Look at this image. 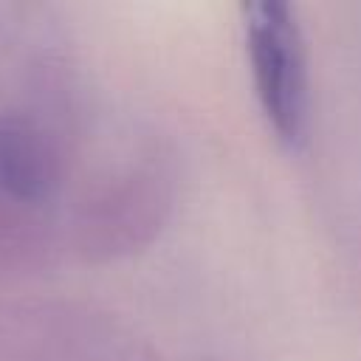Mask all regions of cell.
Wrapping results in <instances>:
<instances>
[{
	"label": "cell",
	"instance_id": "cell-1",
	"mask_svg": "<svg viewBox=\"0 0 361 361\" xmlns=\"http://www.w3.org/2000/svg\"><path fill=\"white\" fill-rule=\"evenodd\" d=\"M245 37L259 104L285 141H296L305 124V56L293 14L279 0L245 6Z\"/></svg>",
	"mask_w": 361,
	"mask_h": 361
},
{
	"label": "cell",
	"instance_id": "cell-2",
	"mask_svg": "<svg viewBox=\"0 0 361 361\" xmlns=\"http://www.w3.org/2000/svg\"><path fill=\"white\" fill-rule=\"evenodd\" d=\"M59 178L51 138L25 116H0V195L17 203L45 200Z\"/></svg>",
	"mask_w": 361,
	"mask_h": 361
}]
</instances>
